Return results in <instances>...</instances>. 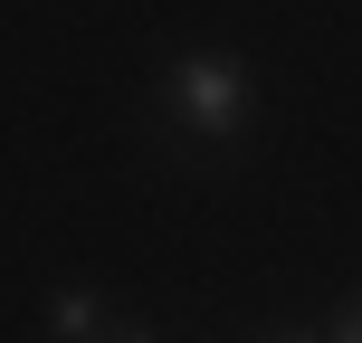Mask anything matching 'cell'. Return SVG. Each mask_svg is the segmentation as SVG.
Returning a JSON list of instances; mask_svg holds the SVG:
<instances>
[{
  "label": "cell",
  "instance_id": "obj_1",
  "mask_svg": "<svg viewBox=\"0 0 362 343\" xmlns=\"http://www.w3.org/2000/svg\"><path fill=\"white\" fill-rule=\"evenodd\" d=\"M163 105L200 134V144H229L238 115H248V67H238L229 48H181L172 76H163Z\"/></svg>",
  "mask_w": 362,
  "mask_h": 343
},
{
  "label": "cell",
  "instance_id": "obj_2",
  "mask_svg": "<svg viewBox=\"0 0 362 343\" xmlns=\"http://www.w3.org/2000/svg\"><path fill=\"white\" fill-rule=\"evenodd\" d=\"M48 325H57V343H95V334H105V306H95L86 286H57L48 296Z\"/></svg>",
  "mask_w": 362,
  "mask_h": 343
},
{
  "label": "cell",
  "instance_id": "obj_3",
  "mask_svg": "<svg viewBox=\"0 0 362 343\" xmlns=\"http://www.w3.org/2000/svg\"><path fill=\"white\" fill-rule=\"evenodd\" d=\"M95 343H163V334H153V325H105Z\"/></svg>",
  "mask_w": 362,
  "mask_h": 343
},
{
  "label": "cell",
  "instance_id": "obj_4",
  "mask_svg": "<svg viewBox=\"0 0 362 343\" xmlns=\"http://www.w3.org/2000/svg\"><path fill=\"white\" fill-rule=\"evenodd\" d=\"M334 343H362V296H353V315H344V334H334Z\"/></svg>",
  "mask_w": 362,
  "mask_h": 343
},
{
  "label": "cell",
  "instance_id": "obj_5",
  "mask_svg": "<svg viewBox=\"0 0 362 343\" xmlns=\"http://www.w3.org/2000/svg\"><path fill=\"white\" fill-rule=\"evenodd\" d=\"M276 343H325V334H276Z\"/></svg>",
  "mask_w": 362,
  "mask_h": 343
}]
</instances>
